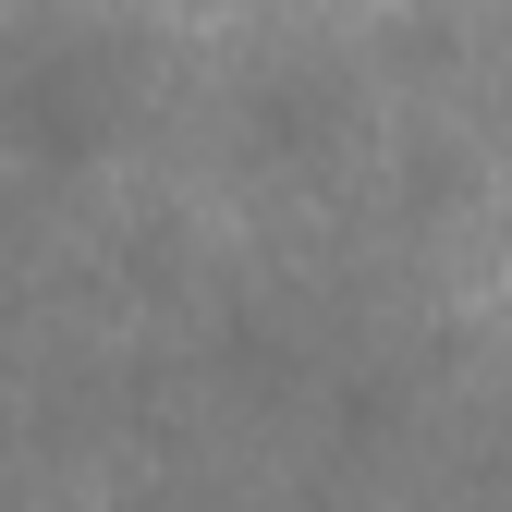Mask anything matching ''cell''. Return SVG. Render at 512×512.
Returning a JSON list of instances; mask_svg holds the SVG:
<instances>
[{"label": "cell", "mask_w": 512, "mask_h": 512, "mask_svg": "<svg viewBox=\"0 0 512 512\" xmlns=\"http://www.w3.org/2000/svg\"><path fill=\"white\" fill-rule=\"evenodd\" d=\"M122 110H135V61H122V37H37L0 61V135H13V159L37 171H86Z\"/></svg>", "instance_id": "obj_1"}, {"label": "cell", "mask_w": 512, "mask_h": 512, "mask_svg": "<svg viewBox=\"0 0 512 512\" xmlns=\"http://www.w3.org/2000/svg\"><path fill=\"white\" fill-rule=\"evenodd\" d=\"M342 135H354V86H342V74H281V86L244 98V147H269V159H293V171L330 159Z\"/></svg>", "instance_id": "obj_2"}]
</instances>
